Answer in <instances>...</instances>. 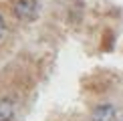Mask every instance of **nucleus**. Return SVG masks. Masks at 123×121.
<instances>
[{
    "label": "nucleus",
    "mask_w": 123,
    "mask_h": 121,
    "mask_svg": "<svg viewBox=\"0 0 123 121\" xmlns=\"http://www.w3.org/2000/svg\"><path fill=\"white\" fill-rule=\"evenodd\" d=\"M14 14L20 20H32L38 14L37 0H14Z\"/></svg>",
    "instance_id": "nucleus-1"
},
{
    "label": "nucleus",
    "mask_w": 123,
    "mask_h": 121,
    "mask_svg": "<svg viewBox=\"0 0 123 121\" xmlns=\"http://www.w3.org/2000/svg\"><path fill=\"white\" fill-rule=\"evenodd\" d=\"M91 119H93V121H115V107L109 105V103L99 105V107L93 111Z\"/></svg>",
    "instance_id": "nucleus-2"
},
{
    "label": "nucleus",
    "mask_w": 123,
    "mask_h": 121,
    "mask_svg": "<svg viewBox=\"0 0 123 121\" xmlns=\"http://www.w3.org/2000/svg\"><path fill=\"white\" fill-rule=\"evenodd\" d=\"M14 119V103L8 99L0 101V121H12Z\"/></svg>",
    "instance_id": "nucleus-3"
},
{
    "label": "nucleus",
    "mask_w": 123,
    "mask_h": 121,
    "mask_svg": "<svg viewBox=\"0 0 123 121\" xmlns=\"http://www.w3.org/2000/svg\"><path fill=\"white\" fill-rule=\"evenodd\" d=\"M4 34H6V20H4V16L0 14V40L4 38Z\"/></svg>",
    "instance_id": "nucleus-4"
}]
</instances>
